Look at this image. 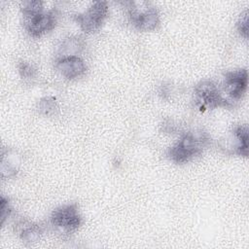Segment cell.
Masks as SVG:
<instances>
[{
	"mask_svg": "<svg viewBox=\"0 0 249 249\" xmlns=\"http://www.w3.org/2000/svg\"><path fill=\"white\" fill-rule=\"evenodd\" d=\"M207 141V138L202 134L195 135L192 132L185 133L180 140L169 149L168 157L175 163H185L199 156Z\"/></svg>",
	"mask_w": 249,
	"mask_h": 249,
	"instance_id": "1",
	"label": "cell"
},
{
	"mask_svg": "<svg viewBox=\"0 0 249 249\" xmlns=\"http://www.w3.org/2000/svg\"><path fill=\"white\" fill-rule=\"evenodd\" d=\"M195 97L201 110L215 109L218 107L230 108L232 106L231 101L222 96L217 86L211 81L198 83L195 88Z\"/></svg>",
	"mask_w": 249,
	"mask_h": 249,
	"instance_id": "2",
	"label": "cell"
},
{
	"mask_svg": "<svg viewBox=\"0 0 249 249\" xmlns=\"http://www.w3.org/2000/svg\"><path fill=\"white\" fill-rule=\"evenodd\" d=\"M127 12L131 23L135 28L140 31L154 30L160 22L158 11L155 7L148 6L147 3L144 7H139L138 2H127Z\"/></svg>",
	"mask_w": 249,
	"mask_h": 249,
	"instance_id": "3",
	"label": "cell"
},
{
	"mask_svg": "<svg viewBox=\"0 0 249 249\" xmlns=\"http://www.w3.org/2000/svg\"><path fill=\"white\" fill-rule=\"evenodd\" d=\"M108 14V5L105 1H96L92 3L83 14L74 17L81 29L86 33L97 31L103 24Z\"/></svg>",
	"mask_w": 249,
	"mask_h": 249,
	"instance_id": "4",
	"label": "cell"
},
{
	"mask_svg": "<svg viewBox=\"0 0 249 249\" xmlns=\"http://www.w3.org/2000/svg\"><path fill=\"white\" fill-rule=\"evenodd\" d=\"M51 223L66 233L77 231L82 224L77 204H66L54 209L51 215Z\"/></svg>",
	"mask_w": 249,
	"mask_h": 249,
	"instance_id": "5",
	"label": "cell"
},
{
	"mask_svg": "<svg viewBox=\"0 0 249 249\" xmlns=\"http://www.w3.org/2000/svg\"><path fill=\"white\" fill-rule=\"evenodd\" d=\"M225 91L232 100H239L246 92L248 86L247 69L229 71L225 74Z\"/></svg>",
	"mask_w": 249,
	"mask_h": 249,
	"instance_id": "6",
	"label": "cell"
},
{
	"mask_svg": "<svg viewBox=\"0 0 249 249\" xmlns=\"http://www.w3.org/2000/svg\"><path fill=\"white\" fill-rule=\"evenodd\" d=\"M56 18V13L53 10L43 12L31 18L25 19V28L32 37H40L55 27Z\"/></svg>",
	"mask_w": 249,
	"mask_h": 249,
	"instance_id": "7",
	"label": "cell"
},
{
	"mask_svg": "<svg viewBox=\"0 0 249 249\" xmlns=\"http://www.w3.org/2000/svg\"><path fill=\"white\" fill-rule=\"evenodd\" d=\"M55 68L67 80L81 78L87 72L86 63L77 55L59 57L55 62Z\"/></svg>",
	"mask_w": 249,
	"mask_h": 249,
	"instance_id": "8",
	"label": "cell"
},
{
	"mask_svg": "<svg viewBox=\"0 0 249 249\" xmlns=\"http://www.w3.org/2000/svg\"><path fill=\"white\" fill-rule=\"evenodd\" d=\"M233 134L237 139L236 153L239 156H248V127L246 124L237 125L233 130Z\"/></svg>",
	"mask_w": 249,
	"mask_h": 249,
	"instance_id": "9",
	"label": "cell"
},
{
	"mask_svg": "<svg viewBox=\"0 0 249 249\" xmlns=\"http://www.w3.org/2000/svg\"><path fill=\"white\" fill-rule=\"evenodd\" d=\"M82 48L83 45L79 38H67L62 42V45L60 46V57L76 55L77 53H80Z\"/></svg>",
	"mask_w": 249,
	"mask_h": 249,
	"instance_id": "10",
	"label": "cell"
},
{
	"mask_svg": "<svg viewBox=\"0 0 249 249\" xmlns=\"http://www.w3.org/2000/svg\"><path fill=\"white\" fill-rule=\"evenodd\" d=\"M42 1H24L21 5V12L25 19L31 18L41 13H43Z\"/></svg>",
	"mask_w": 249,
	"mask_h": 249,
	"instance_id": "11",
	"label": "cell"
},
{
	"mask_svg": "<svg viewBox=\"0 0 249 249\" xmlns=\"http://www.w3.org/2000/svg\"><path fill=\"white\" fill-rule=\"evenodd\" d=\"M41 228L38 225H29L24 228L20 233V238L25 243H35L39 240L41 236Z\"/></svg>",
	"mask_w": 249,
	"mask_h": 249,
	"instance_id": "12",
	"label": "cell"
},
{
	"mask_svg": "<svg viewBox=\"0 0 249 249\" xmlns=\"http://www.w3.org/2000/svg\"><path fill=\"white\" fill-rule=\"evenodd\" d=\"M39 112L45 116H53L58 110L57 103L53 97H44L38 105Z\"/></svg>",
	"mask_w": 249,
	"mask_h": 249,
	"instance_id": "13",
	"label": "cell"
},
{
	"mask_svg": "<svg viewBox=\"0 0 249 249\" xmlns=\"http://www.w3.org/2000/svg\"><path fill=\"white\" fill-rule=\"evenodd\" d=\"M237 29L241 36H243L245 39L248 38V13L247 11L242 14L240 17L238 22H237Z\"/></svg>",
	"mask_w": 249,
	"mask_h": 249,
	"instance_id": "14",
	"label": "cell"
},
{
	"mask_svg": "<svg viewBox=\"0 0 249 249\" xmlns=\"http://www.w3.org/2000/svg\"><path fill=\"white\" fill-rule=\"evenodd\" d=\"M18 72L22 78H32L34 76L35 70L29 63L21 61L18 64Z\"/></svg>",
	"mask_w": 249,
	"mask_h": 249,
	"instance_id": "15",
	"label": "cell"
},
{
	"mask_svg": "<svg viewBox=\"0 0 249 249\" xmlns=\"http://www.w3.org/2000/svg\"><path fill=\"white\" fill-rule=\"evenodd\" d=\"M0 213H1V224L3 225L5 220L10 216L11 214V207H10V204H9V201L4 197L2 196L1 197V201H0Z\"/></svg>",
	"mask_w": 249,
	"mask_h": 249,
	"instance_id": "16",
	"label": "cell"
}]
</instances>
